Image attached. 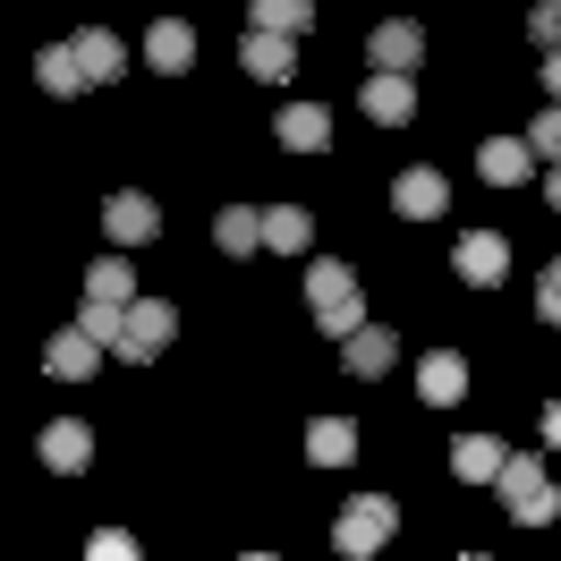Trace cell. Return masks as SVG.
Here are the masks:
<instances>
[{"mask_svg": "<svg viewBox=\"0 0 561 561\" xmlns=\"http://www.w3.org/2000/svg\"><path fill=\"white\" fill-rule=\"evenodd\" d=\"M545 434H553V443H561V400H553V409H545Z\"/></svg>", "mask_w": 561, "mask_h": 561, "instance_id": "33", "label": "cell"}, {"mask_svg": "<svg viewBox=\"0 0 561 561\" xmlns=\"http://www.w3.org/2000/svg\"><path fill=\"white\" fill-rule=\"evenodd\" d=\"M307 459H316V468L357 459V425H350V417H316V425H307Z\"/></svg>", "mask_w": 561, "mask_h": 561, "instance_id": "22", "label": "cell"}, {"mask_svg": "<svg viewBox=\"0 0 561 561\" xmlns=\"http://www.w3.org/2000/svg\"><path fill=\"white\" fill-rule=\"evenodd\" d=\"M357 111H366L375 128H400V119L417 111V77H366V94H357Z\"/></svg>", "mask_w": 561, "mask_h": 561, "instance_id": "12", "label": "cell"}, {"mask_svg": "<svg viewBox=\"0 0 561 561\" xmlns=\"http://www.w3.org/2000/svg\"><path fill=\"white\" fill-rule=\"evenodd\" d=\"M171 332H179V307L171 298H128V332H119V357H162L171 350Z\"/></svg>", "mask_w": 561, "mask_h": 561, "instance_id": "3", "label": "cell"}, {"mask_svg": "<svg viewBox=\"0 0 561 561\" xmlns=\"http://www.w3.org/2000/svg\"><path fill=\"white\" fill-rule=\"evenodd\" d=\"M103 230H111V247H145L153 230H162V205H153L145 187H111L103 196Z\"/></svg>", "mask_w": 561, "mask_h": 561, "instance_id": "4", "label": "cell"}, {"mask_svg": "<svg viewBox=\"0 0 561 561\" xmlns=\"http://www.w3.org/2000/svg\"><path fill=\"white\" fill-rule=\"evenodd\" d=\"M77 332H85V341H103V350H119V332H128V307H111V298H85Z\"/></svg>", "mask_w": 561, "mask_h": 561, "instance_id": "25", "label": "cell"}, {"mask_svg": "<svg viewBox=\"0 0 561 561\" xmlns=\"http://www.w3.org/2000/svg\"><path fill=\"white\" fill-rule=\"evenodd\" d=\"M493 485H502V502H511V519H519V527H545L561 511V485L545 477V459H527V451L502 459V477H493Z\"/></svg>", "mask_w": 561, "mask_h": 561, "instance_id": "2", "label": "cell"}, {"mask_svg": "<svg viewBox=\"0 0 561 561\" xmlns=\"http://www.w3.org/2000/svg\"><path fill=\"white\" fill-rule=\"evenodd\" d=\"M536 316H545V323H561V255L545 264V280H536Z\"/></svg>", "mask_w": 561, "mask_h": 561, "instance_id": "31", "label": "cell"}, {"mask_svg": "<svg viewBox=\"0 0 561 561\" xmlns=\"http://www.w3.org/2000/svg\"><path fill=\"white\" fill-rule=\"evenodd\" d=\"M553 18H561V0H553Z\"/></svg>", "mask_w": 561, "mask_h": 561, "instance_id": "37", "label": "cell"}, {"mask_svg": "<svg viewBox=\"0 0 561 561\" xmlns=\"http://www.w3.org/2000/svg\"><path fill=\"white\" fill-rule=\"evenodd\" d=\"M417 391H425V400H434V409H451L459 391H468V357H451V350L417 357Z\"/></svg>", "mask_w": 561, "mask_h": 561, "instance_id": "18", "label": "cell"}, {"mask_svg": "<svg viewBox=\"0 0 561 561\" xmlns=\"http://www.w3.org/2000/svg\"><path fill=\"white\" fill-rule=\"evenodd\" d=\"M239 69H247V77H264V85H280V77H298V43H289V35H255V26H247Z\"/></svg>", "mask_w": 561, "mask_h": 561, "instance_id": "11", "label": "cell"}, {"mask_svg": "<svg viewBox=\"0 0 561 561\" xmlns=\"http://www.w3.org/2000/svg\"><path fill=\"white\" fill-rule=\"evenodd\" d=\"M443 205H451V179H443V171H425V162H417V171L391 179V213H409V221H434Z\"/></svg>", "mask_w": 561, "mask_h": 561, "instance_id": "6", "label": "cell"}, {"mask_svg": "<svg viewBox=\"0 0 561 561\" xmlns=\"http://www.w3.org/2000/svg\"><path fill=\"white\" fill-rule=\"evenodd\" d=\"M35 77H43V94H85V77H77V51H69V43H43V51H35Z\"/></svg>", "mask_w": 561, "mask_h": 561, "instance_id": "24", "label": "cell"}, {"mask_svg": "<svg viewBox=\"0 0 561 561\" xmlns=\"http://www.w3.org/2000/svg\"><path fill=\"white\" fill-rule=\"evenodd\" d=\"M391 536H400V502H391V493H350V502H341V519H332V553L375 561Z\"/></svg>", "mask_w": 561, "mask_h": 561, "instance_id": "1", "label": "cell"}, {"mask_svg": "<svg viewBox=\"0 0 561 561\" xmlns=\"http://www.w3.org/2000/svg\"><path fill=\"white\" fill-rule=\"evenodd\" d=\"M307 239H316V213L307 205H273L264 213V247H273V255H307Z\"/></svg>", "mask_w": 561, "mask_h": 561, "instance_id": "20", "label": "cell"}, {"mask_svg": "<svg viewBox=\"0 0 561 561\" xmlns=\"http://www.w3.org/2000/svg\"><path fill=\"white\" fill-rule=\"evenodd\" d=\"M527 35H536V51H561V18H553V0H536V9H527Z\"/></svg>", "mask_w": 561, "mask_h": 561, "instance_id": "30", "label": "cell"}, {"mask_svg": "<svg viewBox=\"0 0 561 561\" xmlns=\"http://www.w3.org/2000/svg\"><path fill=\"white\" fill-rule=\"evenodd\" d=\"M545 94L561 103V51H545Z\"/></svg>", "mask_w": 561, "mask_h": 561, "instance_id": "32", "label": "cell"}, {"mask_svg": "<svg viewBox=\"0 0 561 561\" xmlns=\"http://www.w3.org/2000/svg\"><path fill=\"white\" fill-rule=\"evenodd\" d=\"M553 213H561V171H553Z\"/></svg>", "mask_w": 561, "mask_h": 561, "instance_id": "34", "label": "cell"}, {"mask_svg": "<svg viewBox=\"0 0 561 561\" xmlns=\"http://www.w3.org/2000/svg\"><path fill=\"white\" fill-rule=\"evenodd\" d=\"M350 289H357V273H350V264H332V255H323L316 273H307V298H316V307H332V298H350Z\"/></svg>", "mask_w": 561, "mask_h": 561, "instance_id": "27", "label": "cell"}, {"mask_svg": "<svg viewBox=\"0 0 561 561\" xmlns=\"http://www.w3.org/2000/svg\"><path fill=\"white\" fill-rule=\"evenodd\" d=\"M341 357H350V375L375 383V375H391V357H400V332L391 323H357L350 341H341Z\"/></svg>", "mask_w": 561, "mask_h": 561, "instance_id": "9", "label": "cell"}, {"mask_svg": "<svg viewBox=\"0 0 561 561\" xmlns=\"http://www.w3.org/2000/svg\"><path fill=\"white\" fill-rule=\"evenodd\" d=\"M527 153L561 171V103H545V111H536V128H527Z\"/></svg>", "mask_w": 561, "mask_h": 561, "instance_id": "28", "label": "cell"}, {"mask_svg": "<svg viewBox=\"0 0 561 561\" xmlns=\"http://www.w3.org/2000/svg\"><path fill=\"white\" fill-rule=\"evenodd\" d=\"M451 264H459V280H477V289H493V280L511 273V247L493 239V230H468V239L451 247Z\"/></svg>", "mask_w": 561, "mask_h": 561, "instance_id": "10", "label": "cell"}, {"mask_svg": "<svg viewBox=\"0 0 561 561\" xmlns=\"http://www.w3.org/2000/svg\"><path fill=\"white\" fill-rule=\"evenodd\" d=\"M477 171H485V187H519L536 171V153H527V137H485L477 145Z\"/></svg>", "mask_w": 561, "mask_h": 561, "instance_id": "15", "label": "cell"}, {"mask_svg": "<svg viewBox=\"0 0 561 561\" xmlns=\"http://www.w3.org/2000/svg\"><path fill=\"white\" fill-rule=\"evenodd\" d=\"M213 247H221L230 264H239V255H255V247H264V213H255V205H230V213H213Z\"/></svg>", "mask_w": 561, "mask_h": 561, "instance_id": "16", "label": "cell"}, {"mask_svg": "<svg viewBox=\"0 0 561 561\" xmlns=\"http://www.w3.org/2000/svg\"><path fill=\"white\" fill-rule=\"evenodd\" d=\"M366 60H375V77H417V60H425V35L409 26V18H383V26L366 35Z\"/></svg>", "mask_w": 561, "mask_h": 561, "instance_id": "5", "label": "cell"}, {"mask_svg": "<svg viewBox=\"0 0 561 561\" xmlns=\"http://www.w3.org/2000/svg\"><path fill=\"white\" fill-rule=\"evenodd\" d=\"M85 298H111V307H128V298H137V273H128V255H94V264H85Z\"/></svg>", "mask_w": 561, "mask_h": 561, "instance_id": "23", "label": "cell"}, {"mask_svg": "<svg viewBox=\"0 0 561 561\" xmlns=\"http://www.w3.org/2000/svg\"><path fill=\"white\" fill-rule=\"evenodd\" d=\"M145 60L162 77L196 69V26H187V18H153V26H145Z\"/></svg>", "mask_w": 561, "mask_h": 561, "instance_id": "7", "label": "cell"}, {"mask_svg": "<svg viewBox=\"0 0 561 561\" xmlns=\"http://www.w3.org/2000/svg\"><path fill=\"white\" fill-rule=\"evenodd\" d=\"M69 51H77V77H85V85H111V77L128 69V51H119V35H111V26H85Z\"/></svg>", "mask_w": 561, "mask_h": 561, "instance_id": "14", "label": "cell"}, {"mask_svg": "<svg viewBox=\"0 0 561 561\" xmlns=\"http://www.w3.org/2000/svg\"><path fill=\"white\" fill-rule=\"evenodd\" d=\"M94 366H103V341H85V332H51V350H43V375H60V383H85V375H94Z\"/></svg>", "mask_w": 561, "mask_h": 561, "instance_id": "13", "label": "cell"}, {"mask_svg": "<svg viewBox=\"0 0 561 561\" xmlns=\"http://www.w3.org/2000/svg\"><path fill=\"white\" fill-rule=\"evenodd\" d=\"M280 145H289V153H323V145H332V111L323 103H289L280 111Z\"/></svg>", "mask_w": 561, "mask_h": 561, "instance_id": "17", "label": "cell"}, {"mask_svg": "<svg viewBox=\"0 0 561 561\" xmlns=\"http://www.w3.org/2000/svg\"><path fill=\"white\" fill-rule=\"evenodd\" d=\"M85 561H137V536H128V527H94V536H85Z\"/></svg>", "mask_w": 561, "mask_h": 561, "instance_id": "29", "label": "cell"}, {"mask_svg": "<svg viewBox=\"0 0 561 561\" xmlns=\"http://www.w3.org/2000/svg\"><path fill=\"white\" fill-rule=\"evenodd\" d=\"M247 561H264V553H247Z\"/></svg>", "mask_w": 561, "mask_h": 561, "instance_id": "36", "label": "cell"}, {"mask_svg": "<svg viewBox=\"0 0 561 561\" xmlns=\"http://www.w3.org/2000/svg\"><path fill=\"white\" fill-rule=\"evenodd\" d=\"M247 18H255V35H307L316 26V0H247Z\"/></svg>", "mask_w": 561, "mask_h": 561, "instance_id": "19", "label": "cell"}, {"mask_svg": "<svg viewBox=\"0 0 561 561\" xmlns=\"http://www.w3.org/2000/svg\"><path fill=\"white\" fill-rule=\"evenodd\" d=\"M502 459H511V451H502L493 434H459V443H451V468L468 477V485H493V477H502Z\"/></svg>", "mask_w": 561, "mask_h": 561, "instance_id": "21", "label": "cell"}, {"mask_svg": "<svg viewBox=\"0 0 561 561\" xmlns=\"http://www.w3.org/2000/svg\"><path fill=\"white\" fill-rule=\"evenodd\" d=\"M459 561H493V553H459Z\"/></svg>", "mask_w": 561, "mask_h": 561, "instance_id": "35", "label": "cell"}, {"mask_svg": "<svg viewBox=\"0 0 561 561\" xmlns=\"http://www.w3.org/2000/svg\"><path fill=\"white\" fill-rule=\"evenodd\" d=\"M43 468H60V477H85V468H94V434H85L77 417H51V425H43Z\"/></svg>", "mask_w": 561, "mask_h": 561, "instance_id": "8", "label": "cell"}, {"mask_svg": "<svg viewBox=\"0 0 561 561\" xmlns=\"http://www.w3.org/2000/svg\"><path fill=\"white\" fill-rule=\"evenodd\" d=\"M357 323H366V289H350V298H332V307H316V332H323V341H350Z\"/></svg>", "mask_w": 561, "mask_h": 561, "instance_id": "26", "label": "cell"}]
</instances>
